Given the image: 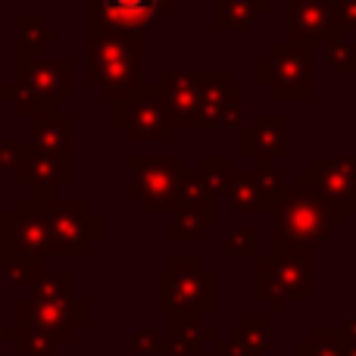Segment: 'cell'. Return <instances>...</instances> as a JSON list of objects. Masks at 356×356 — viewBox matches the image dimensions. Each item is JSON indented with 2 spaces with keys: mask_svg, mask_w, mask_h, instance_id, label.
<instances>
[{
  "mask_svg": "<svg viewBox=\"0 0 356 356\" xmlns=\"http://www.w3.org/2000/svg\"><path fill=\"white\" fill-rule=\"evenodd\" d=\"M228 338H234L244 350L263 356L272 350V316L269 313H244L238 325L228 328Z\"/></svg>",
  "mask_w": 356,
  "mask_h": 356,
  "instance_id": "obj_21",
  "label": "cell"
},
{
  "mask_svg": "<svg viewBox=\"0 0 356 356\" xmlns=\"http://www.w3.org/2000/svg\"><path fill=\"white\" fill-rule=\"evenodd\" d=\"M269 247L272 253L257 263V291L272 303V313H284L288 297H316V247L288 241H269Z\"/></svg>",
  "mask_w": 356,
  "mask_h": 356,
  "instance_id": "obj_1",
  "label": "cell"
},
{
  "mask_svg": "<svg viewBox=\"0 0 356 356\" xmlns=\"http://www.w3.org/2000/svg\"><path fill=\"white\" fill-rule=\"evenodd\" d=\"M347 350H350V344L332 325H319L313 341H303L300 344V356H347Z\"/></svg>",
  "mask_w": 356,
  "mask_h": 356,
  "instance_id": "obj_25",
  "label": "cell"
},
{
  "mask_svg": "<svg viewBox=\"0 0 356 356\" xmlns=\"http://www.w3.org/2000/svg\"><path fill=\"white\" fill-rule=\"evenodd\" d=\"M6 341H10V328H3V319H0V350H3Z\"/></svg>",
  "mask_w": 356,
  "mask_h": 356,
  "instance_id": "obj_34",
  "label": "cell"
},
{
  "mask_svg": "<svg viewBox=\"0 0 356 356\" xmlns=\"http://www.w3.org/2000/svg\"><path fill=\"white\" fill-rule=\"evenodd\" d=\"M282 191V175L269 166V160H259L257 172H228L216 194H225L234 213H275Z\"/></svg>",
  "mask_w": 356,
  "mask_h": 356,
  "instance_id": "obj_11",
  "label": "cell"
},
{
  "mask_svg": "<svg viewBox=\"0 0 356 356\" xmlns=\"http://www.w3.org/2000/svg\"><path fill=\"white\" fill-rule=\"evenodd\" d=\"M272 3H275V0H259V10H263V16L272 10Z\"/></svg>",
  "mask_w": 356,
  "mask_h": 356,
  "instance_id": "obj_35",
  "label": "cell"
},
{
  "mask_svg": "<svg viewBox=\"0 0 356 356\" xmlns=\"http://www.w3.org/2000/svg\"><path fill=\"white\" fill-rule=\"evenodd\" d=\"M16 29H19V47L25 50H44L47 44L60 41V31L50 29L41 13H19Z\"/></svg>",
  "mask_w": 356,
  "mask_h": 356,
  "instance_id": "obj_22",
  "label": "cell"
},
{
  "mask_svg": "<svg viewBox=\"0 0 356 356\" xmlns=\"http://www.w3.org/2000/svg\"><path fill=\"white\" fill-rule=\"evenodd\" d=\"M213 350L222 353V356H253L250 350H244V347H241L234 338H228V334H225V338H213Z\"/></svg>",
  "mask_w": 356,
  "mask_h": 356,
  "instance_id": "obj_33",
  "label": "cell"
},
{
  "mask_svg": "<svg viewBox=\"0 0 356 356\" xmlns=\"http://www.w3.org/2000/svg\"><path fill=\"white\" fill-rule=\"evenodd\" d=\"M172 234L169 238L175 244L188 238H200L203 228H209L216 222V191L200 172H184L178 181L175 200H172Z\"/></svg>",
  "mask_w": 356,
  "mask_h": 356,
  "instance_id": "obj_9",
  "label": "cell"
},
{
  "mask_svg": "<svg viewBox=\"0 0 356 356\" xmlns=\"http://www.w3.org/2000/svg\"><path fill=\"white\" fill-rule=\"evenodd\" d=\"M116 125L141 144H166L172 141V122L166 116L160 94L154 85H144L141 91H135L131 97L116 104Z\"/></svg>",
  "mask_w": 356,
  "mask_h": 356,
  "instance_id": "obj_10",
  "label": "cell"
},
{
  "mask_svg": "<svg viewBox=\"0 0 356 356\" xmlns=\"http://www.w3.org/2000/svg\"><path fill=\"white\" fill-rule=\"evenodd\" d=\"M25 144L19 141H0V175L3 172H16L19 160H22Z\"/></svg>",
  "mask_w": 356,
  "mask_h": 356,
  "instance_id": "obj_31",
  "label": "cell"
},
{
  "mask_svg": "<svg viewBox=\"0 0 356 356\" xmlns=\"http://www.w3.org/2000/svg\"><path fill=\"white\" fill-rule=\"evenodd\" d=\"M257 81L275 100H313L316 94V47L275 41L257 60Z\"/></svg>",
  "mask_w": 356,
  "mask_h": 356,
  "instance_id": "obj_5",
  "label": "cell"
},
{
  "mask_svg": "<svg viewBox=\"0 0 356 356\" xmlns=\"http://www.w3.org/2000/svg\"><path fill=\"white\" fill-rule=\"evenodd\" d=\"M141 50L144 44L138 41L88 29V81L113 104L131 97L147 85L141 75Z\"/></svg>",
  "mask_w": 356,
  "mask_h": 356,
  "instance_id": "obj_3",
  "label": "cell"
},
{
  "mask_svg": "<svg viewBox=\"0 0 356 356\" xmlns=\"http://www.w3.org/2000/svg\"><path fill=\"white\" fill-rule=\"evenodd\" d=\"M297 181L319 188L344 209V216L356 209V156H319L313 160V169L297 175Z\"/></svg>",
  "mask_w": 356,
  "mask_h": 356,
  "instance_id": "obj_15",
  "label": "cell"
},
{
  "mask_svg": "<svg viewBox=\"0 0 356 356\" xmlns=\"http://www.w3.org/2000/svg\"><path fill=\"white\" fill-rule=\"evenodd\" d=\"M263 16L259 0H216V25L219 29H247Z\"/></svg>",
  "mask_w": 356,
  "mask_h": 356,
  "instance_id": "obj_23",
  "label": "cell"
},
{
  "mask_svg": "<svg viewBox=\"0 0 356 356\" xmlns=\"http://www.w3.org/2000/svg\"><path fill=\"white\" fill-rule=\"evenodd\" d=\"M131 353H147V356H163L166 353V341L160 338L156 328H141L131 334Z\"/></svg>",
  "mask_w": 356,
  "mask_h": 356,
  "instance_id": "obj_28",
  "label": "cell"
},
{
  "mask_svg": "<svg viewBox=\"0 0 356 356\" xmlns=\"http://www.w3.org/2000/svg\"><path fill=\"white\" fill-rule=\"evenodd\" d=\"M156 94H160L166 116L172 129H200L197 119V97H200V81L197 72H178V69H166L156 75L154 81Z\"/></svg>",
  "mask_w": 356,
  "mask_h": 356,
  "instance_id": "obj_16",
  "label": "cell"
},
{
  "mask_svg": "<svg viewBox=\"0 0 356 356\" xmlns=\"http://www.w3.org/2000/svg\"><path fill=\"white\" fill-rule=\"evenodd\" d=\"M85 319H88V309L79 297H66V300H35V297L16 300V322L41 328L56 344L72 338L75 328L85 325Z\"/></svg>",
  "mask_w": 356,
  "mask_h": 356,
  "instance_id": "obj_13",
  "label": "cell"
},
{
  "mask_svg": "<svg viewBox=\"0 0 356 356\" xmlns=\"http://www.w3.org/2000/svg\"><path fill=\"white\" fill-rule=\"evenodd\" d=\"M10 341L19 356H50L56 347L54 338H47L41 328L25 325V322H16V325L10 328Z\"/></svg>",
  "mask_w": 356,
  "mask_h": 356,
  "instance_id": "obj_24",
  "label": "cell"
},
{
  "mask_svg": "<svg viewBox=\"0 0 356 356\" xmlns=\"http://www.w3.org/2000/svg\"><path fill=\"white\" fill-rule=\"evenodd\" d=\"M0 94L13 100L16 113H25V116L44 106H56L60 100L72 97V60L69 56L47 60L44 50L16 47V81L6 85Z\"/></svg>",
  "mask_w": 356,
  "mask_h": 356,
  "instance_id": "obj_2",
  "label": "cell"
},
{
  "mask_svg": "<svg viewBox=\"0 0 356 356\" xmlns=\"http://www.w3.org/2000/svg\"><path fill=\"white\" fill-rule=\"evenodd\" d=\"M31 147L41 154L60 156V160H72V144H69V129H72V116L60 113L56 106H44V110L31 113Z\"/></svg>",
  "mask_w": 356,
  "mask_h": 356,
  "instance_id": "obj_18",
  "label": "cell"
},
{
  "mask_svg": "<svg viewBox=\"0 0 356 356\" xmlns=\"http://www.w3.org/2000/svg\"><path fill=\"white\" fill-rule=\"evenodd\" d=\"M131 197L141 203L144 213H163V209H172L175 191L181 175L188 172V163L178 160V156H131Z\"/></svg>",
  "mask_w": 356,
  "mask_h": 356,
  "instance_id": "obj_8",
  "label": "cell"
},
{
  "mask_svg": "<svg viewBox=\"0 0 356 356\" xmlns=\"http://www.w3.org/2000/svg\"><path fill=\"white\" fill-rule=\"evenodd\" d=\"M13 178L19 184H25V188H31V197H56V191L63 184L72 181V160L41 154L31 144H25L22 160H19Z\"/></svg>",
  "mask_w": 356,
  "mask_h": 356,
  "instance_id": "obj_17",
  "label": "cell"
},
{
  "mask_svg": "<svg viewBox=\"0 0 356 356\" xmlns=\"http://www.w3.org/2000/svg\"><path fill=\"white\" fill-rule=\"evenodd\" d=\"M347 356H356V347H350V350H347Z\"/></svg>",
  "mask_w": 356,
  "mask_h": 356,
  "instance_id": "obj_36",
  "label": "cell"
},
{
  "mask_svg": "<svg viewBox=\"0 0 356 356\" xmlns=\"http://www.w3.org/2000/svg\"><path fill=\"white\" fill-rule=\"evenodd\" d=\"M284 41L288 44H332L341 38L334 25L332 0H284Z\"/></svg>",
  "mask_w": 356,
  "mask_h": 356,
  "instance_id": "obj_14",
  "label": "cell"
},
{
  "mask_svg": "<svg viewBox=\"0 0 356 356\" xmlns=\"http://www.w3.org/2000/svg\"><path fill=\"white\" fill-rule=\"evenodd\" d=\"M47 219V253L50 257H81L100 241L104 219L88 209L85 200H54L44 203Z\"/></svg>",
  "mask_w": 356,
  "mask_h": 356,
  "instance_id": "obj_7",
  "label": "cell"
},
{
  "mask_svg": "<svg viewBox=\"0 0 356 356\" xmlns=\"http://www.w3.org/2000/svg\"><path fill=\"white\" fill-rule=\"evenodd\" d=\"M3 275L13 284H35L44 275V257H22V253H3Z\"/></svg>",
  "mask_w": 356,
  "mask_h": 356,
  "instance_id": "obj_26",
  "label": "cell"
},
{
  "mask_svg": "<svg viewBox=\"0 0 356 356\" xmlns=\"http://www.w3.org/2000/svg\"><path fill=\"white\" fill-rule=\"evenodd\" d=\"M282 113H259L257 122L241 135V154L257 160H275L288 147V129Z\"/></svg>",
  "mask_w": 356,
  "mask_h": 356,
  "instance_id": "obj_19",
  "label": "cell"
},
{
  "mask_svg": "<svg viewBox=\"0 0 356 356\" xmlns=\"http://www.w3.org/2000/svg\"><path fill=\"white\" fill-rule=\"evenodd\" d=\"M207 341H213V332L203 325V316H172V332L166 341L169 356H197Z\"/></svg>",
  "mask_w": 356,
  "mask_h": 356,
  "instance_id": "obj_20",
  "label": "cell"
},
{
  "mask_svg": "<svg viewBox=\"0 0 356 356\" xmlns=\"http://www.w3.org/2000/svg\"><path fill=\"white\" fill-rule=\"evenodd\" d=\"M200 97H197V119L200 129H219V125H241L244 106H241V85H234L225 69L216 72H197Z\"/></svg>",
  "mask_w": 356,
  "mask_h": 356,
  "instance_id": "obj_12",
  "label": "cell"
},
{
  "mask_svg": "<svg viewBox=\"0 0 356 356\" xmlns=\"http://www.w3.org/2000/svg\"><path fill=\"white\" fill-rule=\"evenodd\" d=\"M328 63L341 72H353L356 69V44L353 41H332L328 44Z\"/></svg>",
  "mask_w": 356,
  "mask_h": 356,
  "instance_id": "obj_29",
  "label": "cell"
},
{
  "mask_svg": "<svg viewBox=\"0 0 356 356\" xmlns=\"http://www.w3.org/2000/svg\"><path fill=\"white\" fill-rule=\"evenodd\" d=\"M160 313L166 316H209L216 313V272L203 269L200 257H175L160 272Z\"/></svg>",
  "mask_w": 356,
  "mask_h": 356,
  "instance_id": "obj_6",
  "label": "cell"
},
{
  "mask_svg": "<svg viewBox=\"0 0 356 356\" xmlns=\"http://www.w3.org/2000/svg\"><path fill=\"white\" fill-rule=\"evenodd\" d=\"M259 232L253 225H241L228 232V253L232 257H257Z\"/></svg>",
  "mask_w": 356,
  "mask_h": 356,
  "instance_id": "obj_27",
  "label": "cell"
},
{
  "mask_svg": "<svg viewBox=\"0 0 356 356\" xmlns=\"http://www.w3.org/2000/svg\"><path fill=\"white\" fill-rule=\"evenodd\" d=\"M332 16L341 31L356 29V0H338V3H332Z\"/></svg>",
  "mask_w": 356,
  "mask_h": 356,
  "instance_id": "obj_32",
  "label": "cell"
},
{
  "mask_svg": "<svg viewBox=\"0 0 356 356\" xmlns=\"http://www.w3.org/2000/svg\"><path fill=\"white\" fill-rule=\"evenodd\" d=\"M278 222L272 228V241L288 244H319L332 234V228L341 225L344 209L334 200H328L313 184H291L282 191V200L275 207Z\"/></svg>",
  "mask_w": 356,
  "mask_h": 356,
  "instance_id": "obj_4",
  "label": "cell"
},
{
  "mask_svg": "<svg viewBox=\"0 0 356 356\" xmlns=\"http://www.w3.org/2000/svg\"><path fill=\"white\" fill-rule=\"evenodd\" d=\"M228 172H232V163L225 156H203L200 160V175L213 184V191H219V184L225 181Z\"/></svg>",
  "mask_w": 356,
  "mask_h": 356,
  "instance_id": "obj_30",
  "label": "cell"
}]
</instances>
